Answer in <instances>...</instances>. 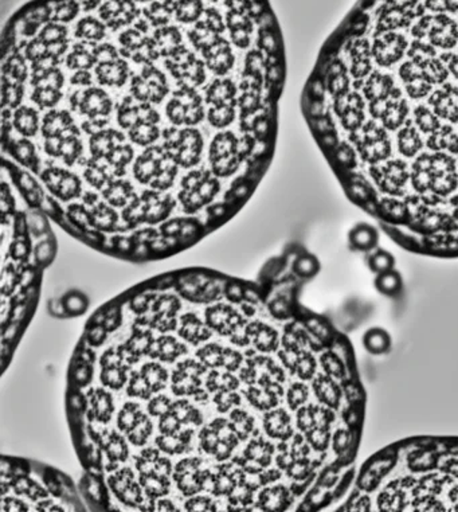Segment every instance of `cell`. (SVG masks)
Segmentation results:
<instances>
[{
  "label": "cell",
  "mask_w": 458,
  "mask_h": 512,
  "mask_svg": "<svg viewBox=\"0 0 458 512\" xmlns=\"http://www.w3.org/2000/svg\"><path fill=\"white\" fill-rule=\"evenodd\" d=\"M214 402H216L218 412L226 413V412H229L233 406L240 405L241 398H240V395L237 393H234V390H222V391L216 393Z\"/></svg>",
  "instance_id": "cell-34"
},
{
  "label": "cell",
  "mask_w": 458,
  "mask_h": 512,
  "mask_svg": "<svg viewBox=\"0 0 458 512\" xmlns=\"http://www.w3.org/2000/svg\"><path fill=\"white\" fill-rule=\"evenodd\" d=\"M180 428H182V422L174 413L168 412L160 417L159 430L162 434H176L180 431Z\"/></svg>",
  "instance_id": "cell-36"
},
{
  "label": "cell",
  "mask_w": 458,
  "mask_h": 512,
  "mask_svg": "<svg viewBox=\"0 0 458 512\" xmlns=\"http://www.w3.org/2000/svg\"><path fill=\"white\" fill-rule=\"evenodd\" d=\"M367 265L372 273L379 275V273H383L386 270H391L395 268V257L391 254L390 251L377 248L371 253H368Z\"/></svg>",
  "instance_id": "cell-23"
},
{
  "label": "cell",
  "mask_w": 458,
  "mask_h": 512,
  "mask_svg": "<svg viewBox=\"0 0 458 512\" xmlns=\"http://www.w3.org/2000/svg\"><path fill=\"white\" fill-rule=\"evenodd\" d=\"M292 269L298 278L303 281L310 280L320 272V263L319 260L310 253L297 254L292 263Z\"/></svg>",
  "instance_id": "cell-18"
},
{
  "label": "cell",
  "mask_w": 458,
  "mask_h": 512,
  "mask_svg": "<svg viewBox=\"0 0 458 512\" xmlns=\"http://www.w3.org/2000/svg\"><path fill=\"white\" fill-rule=\"evenodd\" d=\"M88 397L92 403V418L100 422H108L112 418L114 403L112 395L104 388H93L88 393Z\"/></svg>",
  "instance_id": "cell-14"
},
{
  "label": "cell",
  "mask_w": 458,
  "mask_h": 512,
  "mask_svg": "<svg viewBox=\"0 0 458 512\" xmlns=\"http://www.w3.org/2000/svg\"><path fill=\"white\" fill-rule=\"evenodd\" d=\"M249 323L246 320H242L238 327L235 328V331L231 335V342L234 345H238V346H247L249 342H250V335H249Z\"/></svg>",
  "instance_id": "cell-41"
},
{
  "label": "cell",
  "mask_w": 458,
  "mask_h": 512,
  "mask_svg": "<svg viewBox=\"0 0 458 512\" xmlns=\"http://www.w3.org/2000/svg\"><path fill=\"white\" fill-rule=\"evenodd\" d=\"M140 405L136 402H127L117 415V427L122 433H129L135 428L139 419L143 417Z\"/></svg>",
  "instance_id": "cell-21"
},
{
  "label": "cell",
  "mask_w": 458,
  "mask_h": 512,
  "mask_svg": "<svg viewBox=\"0 0 458 512\" xmlns=\"http://www.w3.org/2000/svg\"><path fill=\"white\" fill-rule=\"evenodd\" d=\"M170 412L174 413L182 424L202 425V413L198 409H195L187 400H177V401L174 402Z\"/></svg>",
  "instance_id": "cell-22"
},
{
  "label": "cell",
  "mask_w": 458,
  "mask_h": 512,
  "mask_svg": "<svg viewBox=\"0 0 458 512\" xmlns=\"http://www.w3.org/2000/svg\"><path fill=\"white\" fill-rule=\"evenodd\" d=\"M229 425V422L223 418H218L214 419L210 425L204 427L201 430V448L202 451H204L206 453L209 455H214L216 452V446L218 443L221 440V436H222V431Z\"/></svg>",
  "instance_id": "cell-17"
},
{
  "label": "cell",
  "mask_w": 458,
  "mask_h": 512,
  "mask_svg": "<svg viewBox=\"0 0 458 512\" xmlns=\"http://www.w3.org/2000/svg\"><path fill=\"white\" fill-rule=\"evenodd\" d=\"M152 343H153L152 333L149 331L135 330L132 336L125 343V346H122L124 358L129 363H135L141 355H144V354L148 355Z\"/></svg>",
  "instance_id": "cell-10"
},
{
  "label": "cell",
  "mask_w": 458,
  "mask_h": 512,
  "mask_svg": "<svg viewBox=\"0 0 458 512\" xmlns=\"http://www.w3.org/2000/svg\"><path fill=\"white\" fill-rule=\"evenodd\" d=\"M117 498L122 500L125 506H131V507H140V504L144 501L143 498V492H141V484L139 483H132L129 485L120 496Z\"/></svg>",
  "instance_id": "cell-35"
},
{
  "label": "cell",
  "mask_w": 458,
  "mask_h": 512,
  "mask_svg": "<svg viewBox=\"0 0 458 512\" xmlns=\"http://www.w3.org/2000/svg\"><path fill=\"white\" fill-rule=\"evenodd\" d=\"M336 511L458 512V436H413L379 449Z\"/></svg>",
  "instance_id": "cell-3"
},
{
  "label": "cell",
  "mask_w": 458,
  "mask_h": 512,
  "mask_svg": "<svg viewBox=\"0 0 458 512\" xmlns=\"http://www.w3.org/2000/svg\"><path fill=\"white\" fill-rule=\"evenodd\" d=\"M245 299L249 302V303H253V304H257L258 302H259V293H258V291L257 290H252V288H247V290H245Z\"/></svg>",
  "instance_id": "cell-51"
},
{
  "label": "cell",
  "mask_w": 458,
  "mask_h": 512,
  "mask_svg": "<svg viewBox=\"0 0 458 512\" xmlns=\"http://www.w3.org/2000/svg\"><path fill=\"white\" fill-rule=\"evenodd\" d=\"M230 427L234 430V433L238 436L241 441H245L247 436L254 431L256 421L252 415L242 409H234L230 415Z\"/></svg>",
  "instance_id": "cell-19"
},
{
  "label": "cell",
  "mask_w": 458,
  "mask_h": 512,
  "mask_svg": "<svg viewBox=\"0 0 458 512\" xmlns=\"http://www.w3.org/2000/svg\"><path fill=\"white\" fill-rule=\"evenodd\" d=\"M180 308V303L172 294H163L156 299L152 304V318H171L175 316L176 312Z\"/></svg>",
  "instance_id": "cell-25"
},
{
  "label": "cell",
  "mask_w": 458,
  "mask_h": 512,
  "mask_svg": "<svg viewBox=\"0 0 458 512\" xmlns=\"http://www.w3.org/2000/svg\"><path fill=\"white\" fill-rule=\"evenodd\" d=\"M101 381L107 388L120 390L128 382V366L102 367Z\"/></svg>",
  "instance_id": "cell-26"
},
{
  "label": "cell",
  "mask_w": 458,
  "mask_h": 512,
  "mask_svg": "<svg viewBox=\"0 0 458 512\" xmlns=\"http://www.w3.org/2000/svg\"><path fill=\"white\" fill-rule=\"evenodd\" d=\"M28 506L18 499H4L3 511H26Z\"/></svg>",
  "instance_id": "cell-47"
},
{
  "label": "cell",
  "mask_w": 458,
  "mask_h": 512,
  "mask_svg": "<svg viewBox=\"0 0 458 512\" xmlns=\"http://www.w3.org/2000/svg\"><path fill=\"white\" fill-rule=\"evenodd\" d=\"M156 510H159V511H177L175 504L171 500H168V499L159 500L156 503Z\"/></svg>",
  "instance_id": "cell-49"
},
{
  "label": "cell",
  "mask_w": 458,
  "mask_h": 512,
  "mask_svg": "<svg viewBox=\"0 0 458 512\" xmlns=\"http://www.w3.org/2000/svg\"><path fill=\"white\" fill-rule=\"evenodd\" d=\"M155 299L153 294H137L131 302V309L136 314H144L151 308V302Z\"/></svg>",
  "instance_id": "cell-44"
},
{
  "label": "cell",
  "mask_w": 458,
  "mask_h": 512,
  "mask_svg": "<svg viewBox=\"0 0 458 512\" xmlns=\"http://www.w3.org/2000/svg\"><path fill=\"white\" fill-rule=\"evenodd\" d=\"M135 475L129 468H122L114 475L109 476L108 485L116 496H120L122 492L134 483Z\"/></svg>",
  "instance_id": "cell-30"
},
{
  "label": "cell",
  "mask_w": 458,
  "mask_h": 512,
  "mask_svg": "<svg viewBox=\"0 0 458 512\" xmlns=\"http://www.w3.org/2000/svg\"><path fill=\"white\" fill-rule=\"evenodd\" d=\"M350 248L360 253H371L377 248L379 244V232L377 227L370 223H358L348 233Z\"/></svg>",
  "instance_id": "cell-8"
},
{
  "label": "cell",
  "mask_w": 458,
  "mask_h": 512,
  "mask_svg": "<svg viewBox=\"0 0 458 512\" xmlns=\"http://www.w3.org/2000/svg\"><path fill=\"white\" fill-rule=\"evenodd\" d=\"M258 488H261V485L247 484L246 480H243L241 483L234 487V489L229 494V501L234 507H246L247 504H250L254 498V492Z\"/></svg>",
  "instance_id": "cell-27"
},
{
  "label": "cell",
  "mask_w": 458,
  "mask_h": 512,
  "mask_svg": "<svg viewBox=\"0 0 458 512\" xmlns=\"http://www.w3.org/2000/svg\"><path fill=\"white\" fill-rule=\"evenodd\" d=\"M70 403L74 406V409H76V410H82V409H83V406H85V400H83V397H82V395L76 394V395H73V397H71Z\"/></svg>",
  "instance_id": "cell-52"
},
{
  "label": "cell",
  "mask_w": 458,
  "mask_h": 512,
  "mask_svg": "<svg viewBox=\"0 0 458 512\" xmlns=\"http://www.w3.org/2000/svg\"><path fill=\"white\" fill-rule=\"evenodd\" d=\"M179 335L191 345L198 346L211 338L213 328L207 323L204 324L195 314H186L180 318Z\"/></svg>",
  "instance_id": "cell-9"
},
{
  "label": "cell",
  "mask_w": 458,
  "mask_h": 512,
  "mask_svg": "<svg viewBox=\"0 0 458 512\" xmlns=\"http://www.w3.org/2000/svg\"><path fill=\"white\" fill-rule=\"evenodd\" d=\"M28 494L30 495V498L34 499L45 498V496H46L45 489L41 488L40 485L35 484V483H31L30 488H28Z\"/></svg>",
  "instance_id": "cell-50"
},
{
  "label": "cell",
  "mask_w": 458,
  "mask_h": 512,
  "mask_svg": "<svg viewBox=\"0 0 458 512\" xmlns=\"http://www.w3.org/2000/svg\"><path fill=\"white\" fill-rule=\"evenodd\" d=\"M374 285L377 291L387 297H395L404 291V278L402 275L394 269L379 273L375 277Z\"/></svg>",
  "instance_id": "cell-16"
},
{
  "label": "cell",
  "mask_w": 458,
  "mask_h": 512,
  "mask_svg": "<svg viewBox=\"0 0 458 512\" xmlns=\"http://www.w3.org/2000/svg\"><path fill=\"white\" fill-rule=\"evenodd\" d=\"M301 105L352 203L404 250L458 258V0H358Z\"/></svg>",
  "instance_id": "cell-2"
},
{
  "label": "cell",
  "mask_w": 458,
  "mask_h": 512,
  "mask_svg": "<svg viewBox=\"0 0 458 512\" xmlns=\"http://www.w3.org/2000/svg\"><path fill=\"white\" fill-rule=\"evenodd\" d=\"M206 386L211 393H218L222 390H235L238 388V379L234 375L230 374V371L225 374L213 371L206 381Z\"/></svg>",
  "instance_id": "cell-28"
},
{
  "label": "cell",
  "mask_w": 458,
  "mask_h": 512,
  "mask_svg": "<svg viewBox=\"0 0 458 512\" xmlns=\"http://www.w3.org/2000/svg\"><path fill=\"white\" fill-rule=\"evenodd\" d=\"M198 357L207 367H221L223 358V347L219 345H207L198 351Z\"/></svg>",
  "instance_id": "cell-32"
},
{
  "label": "cell",
  "mask_w": 458,
  "mask_h": 512,
  "mask_svg": "<svg viewBox=\"0 0 458 512\" xmlns=\"http://www.w3.org/2000/svg\"><path fill=\"white\" fill-rule=\"evenodd\" d=\"M250 304H253V303H249V302H247V304L242 305L243 311H245V312H246V315H249V316L254 315L257 312L256 306H254V305L252 306Z\"/></svg>",
  "instance_id": "cell-53"
},
{
  "label": "cell",
  "mask_w": 458,
  "mask_h": 512,
  "mask_svg": "<svg viewBox=\"0 0 458 512\" xmlns=\"http://www.w3.org/2000/svg\"><path fill=\"white\" fill-rule=\"evenodd\" d=\"M242 355L233 348H223V358H222V367L228 371L233 373L241 367Z\"/></svg>",
  "instance_id": "cell-39"
},
{
  "label": "cell",
  "mask_w": 458,
  "mask_h": 512,
  "mask_svg": "<svg viewBox=\"0 0 458 512\" xmlns=\"http://www.w3.org/2000/svg\"><path fill=\"white\" fill-rule=\"evenodd\" d=\"M194 437V430L187 429L176 434H162L156 439V445L163 452L168 455L186 453L191 449V441Z\"/></svg>",
  "instance_id": "cell-12"
},
{
  "label": "cell",
  "mask_w": 458,
  "mask_h": 512,
  "mask_svg": "<svg viewBox=\"0 0 458 512\" xmlns=\"http://www.w3.org/2000/svg\"><path fill=\"white\" fill-rule=\"evenodd\" d=\"M186 510L187 511H216V501L210 496H196V498L189 499L186 503Z\"/></svg>",
  "instance_id": "cell-37"
},
{
  "label": "cell",
  "mask_w": 458,
  "mask_h": 512,
  "mask_svg": "<svg viewBox=\"0 0 458 512\" xmlns=\"http://www.w3.org/2000/svg\"><path fill=\"white\" fill-rule=\"evenodd\" d=\"M140 484L146 489L147 496L155 499L165 496L171 488L168 476L156 471L140 473Z\"/></svg>",
  "instance_id": "cell-15"
},
{
  "label": "cell",
  "mask_w": 458,
  "mask_h": 512,
  "mask_svg": "<svg viewBox=\"0 0 458 512\" xmlns=\"http://www.w3.org/2000/svg\"><path fill=\"white\" fill-rule=\"evenodd\" d=\"M363 346L374 357L386 355L392 347L390 333L380 327H372L363 335Z\"/></svg>",
  "instance_id": "cell-13"
},
{
  "label": "cell",
  "mask_w": 458,
  "mask_h": 512,
  "mask_svg": "<svg viewBox=\"0 0 458 512\" xmlns=\"http://www.w3.org/2000/svg\"><path fill=\"white\" fill-rule=\"evenodd\" d=\"M206 364L194 359H186L176 366L172 373V391L176 395H194L201 390V375L206 371Z\"/></svg>",
  "instance_id": "cell-4"
},
{
  "label": "cell",
  "mask_w": 458,
  "mask_h": 512,
  "mask_svg": "<svg viewBox=\"0 0 458 512\" xmlns=\"http://www.w3.org/2000/svg\"><path fill=\"white\" fill-rule=\"evenodd\" d=\"M140 373L144 376V379L147 381L149 388L153 393H158V391H160L167 386L168 373H167V370L163 367L162 364L147 363L141 369Z\"/></svg>",
  "instance_id": "cell-20"
},
{
  "label": "cell",
  "mask_w": 458,
  "mask_h": 512,
  "mask_svg": "<svg viewBox=\"0 0 458 512\" xmlns=\"http://www.w3.org/2000/svg\"><path fill=\"white\" fill-rule=\"evenodd\" d=\"M285 80V54L174 66L93 0H30L1 32V180L80 239L209 233L270 168Z\"/></svg>",
  "instance_id": "cell-1"
},
{
  "label": "cell",
  "mask_w": 458,
  "mask_h": 512,
  "mask_svg": "<svg viewBox=\"0 0 458 512\" xmlns=\"http://www.w3.org/2000/svg\"><path fill=\"white\" fill-rule=\"evenodd\" d=\"M155 471L165 475V476H170L172 473V464L168 458L165 457H159L156 464H155Z\"/></svg>",
  "instance_id": "cell-48"
},
{
  "label": "cell",
  "mask_w": 458,
  "mask_h": 512,
  "mask_svg": "<svg viewBox=\"0 0 458 512\" xmlns=\"http://www.w3.org/2000/svg\"><path fill=\"white\" fill-rule=\"evenodd\" d=\"M62 304L70 315H82L88 308V299L80 292H70L64 297Z\"/></svg>",
  "instance_id": "cell-33"
},
{
  "label": "cell",
  "mask_w": 458,
  "mask_h": 512,
  "mask_svg": "<svg viewBox=\"0 0 458 512\" xmlns=\"http://www.w3.org/2000/svg\"><path fill=\"white\" fill-rule=\"evenodd\" d=\"M92 378V367L88 366V364H82L78 366L76 370H74V381L80 385L83 386L89 382V379Z\"/></svg>",
  "instance_id": "cell-46"
},
{
  "label": "cell",
  "mask_w": 458,
  "mask_h": 512,
  "mask_svg": "<svg viewBox=\"0 0 458 512\" xmlns=\"http://www.w3.org/2000/svg\"><path fill=\"white\" fill-rule=\"evenodd\" d=\"M242 320L241 315L230 305H213L206 311V323L216 333L225 336H231Z\"/></svg>",
  "instance_id": "cell-7"
},
{
  "label": "cell",
  "mask_w": 458,
  "mask_h": 512,
  "mask_svg": "<svg viewBox=\"0 0 458 512\" xmlns=\"http://www.w3.org/2000/svg\"><path fill=\"white\" fill-rule=\"evenodd\" d=\"M201 465L202 460L198 457L184 458L176 464L174 479L183 495L192 496L204 489L207 471H202Z\"/></svg>",
  "instance_id": "cell-5"
},
{
  "label": "cell",
  "mask_w": 458,
  "mask_h": 512,
  "mask_svg": "<svg viewBox=\"0 0 458 512\" xmlns=\"http://www.w3.org/2000/svg\"><path fill=\"white\" fill-rule=\"evenodd\" d=\"M127 393H128V395L135 397V398L149 400L153 391L149 388L147 381L144 379V376L141 375V373L135 371V373H132L131 378H129Z\"/></svg>",
  "instance_id": "cell-29"
},
{
  "label": "cell",
  "mask_w": 458,
  "mask_h": 512,
  "mask_svg": "<svg viewBox=\"0 0 458 512\" xmlns=\"http://www.w3.org/2000/svg\"><path fill=\"white\" fill-rule=\"evenodd\" d=\"M184 352L186 347L179 343L175 338L164 335L152 343L148 355L151 358H159L164 362H174Z\"/></svg>",
  "instance_id": "cell-11"
},
{
  "label": "cell",
  "mask_w": 458,
  "mask_h": 512,
  "mask_svg": "<svg viewBox=\"0 0 458 512\" xmlns=\"http://www.w3.org/2000/svg\"><path fill=\"white\" fill-rule=\"evenodd\" d=\"M107 333L108 330L105 326L102 324H95L93 326L88 333H86V338H88V342L92 345V346H100L104 343V340L107 339Z\"/></svg>",
  "instance_id": "cell-42"
},
{
  "label": "cell",
  "mask_w": 458,
  "mask_h": 512,
  "mask_svg": "<svg viewBox=\"0 0 458 512\" xmlns=\"http://www.w3.org/2000/svg\"><path fill=\"white\" fill-rule=\"evenodd\" d=\"M105 452L110 461H125L129 455L128 445L117 431H110L105 443Z\"/></svg>",
  "instance_id": "cell-24"
},
{
  "label": "cell",
  "mask_w": 458,
  "mask_h": 512,
  "mask_svg": "<svg viewBox=\"0 0 458 512\" xmlns=\"http://www.w3.org/2000/svg\"><path fill=\"white\" fill-rule=\"evenodd\" d=\"M124 354H122V347H116V348H109L108 351L104 352V355L101 357L100 364L101 367H112V366H120L122 363Z\"/></svg>",
  "instance_id": "cell-40"
},
{
  "label": "cell",
  "mask_w": 458,
  "mask_h": 512,
  "mask_svg": "<svg viewBox=\"0 0 458 512\" xmlns=\"http://www.w3.org/2000/svg\"><path fill=\"white\" fill-rule=\"evenodd\" d=\"M171 406H172V401L168 397L159 395L149 402V415H153V417H162L163 415H165L171 410Z\"/></svg>",
  "instance_id": "cell-38"
},
{
  "label": "cell",
  "mask_w": 458,
  "mask_h": 512,
  "mask_svg": "<svg viewBox=\"0 0 458 512\" xmlns=\"http://www.w3.org/2000/svg\"><path fill=\"white\" fill-rule=\"evenodd\" d=\"M245 480L242 470L234 468L233 464L219 465L216 473L207 471L204 479V489L211 492L214 496L229 495L234 487Z\"/></svg>",
  "instance_id": "cell-6"
},
{
  "label": "cell",
  "mask_w": 458,
  "mask_h": 512,
  "mask_svg": "<svg viewBox=\"0 0 458 512\" xmlns=\"http://www.w3.org/2000/svg\"><path fill=\"white\" fill-rule=\"evenodd\" d=\"M86 492L90 498L95 499L97 501H101L105 495V489L100 482H97L95 477H88L86 480Z\"/></svg>",
  "instance_id": "cell-45"
},
{
  "label": "cell",
  "mask_w": 458,
  "mask_h": 512,
  "mask_svg": "<svg viewBox=\"0 0 458 512\" xmlns=\"http://www.w3.org/2000/svg\"><path fill=\"white\" fill-rule=\"evenodd\" d=\"M225 294L230 302L241 303L245 299V290H242V287L235 281H228L225 284Z\"/></svg>",
  "instance_id": "cell-43"
},
{
  "label": "cell",
  "mask_w": 458,
  "mask_h": 512,
  "mask_svg": "<svg viewBox=\"0 0 458 512\" xmlns=\"http://www.w3.org/2000/svg\"><path fill=\"white\" fill-rule=\"evenodd\" d=\"M151 433H152V421L149 419L148 415H143L139 422L136 424L135 428L128 433V440L134 445L140 446L148 441Z\"/></svg>",
  "instance_id": "cell-31"
}]
</instances>
